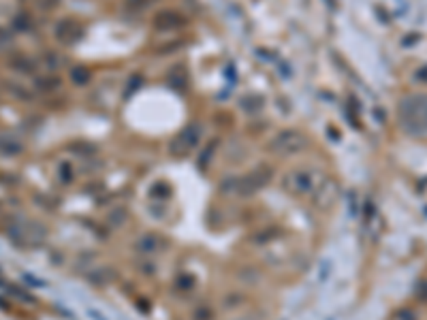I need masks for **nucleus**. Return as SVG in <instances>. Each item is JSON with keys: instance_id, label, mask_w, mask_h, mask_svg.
I'll return each mask as SVG.
<instances>
[{"instance_id": "1", "label": "nucleus", "mask_w": 427, "mask_h": 320, "mask_svg": "<svg viewBox=\"0 0 427 320\" xmlns=\"http://www.w3.org/2000/svg\"><path fill=\"white\" fill-rule=\"evenodd\" d=\"M400 129L417 139L427 137V94H408L398 105Z\"/></svg>"}, {"instance_id": "2", "label": "nucleus", "mask_w": 427, "mask_h": 320, "mask_svg": "<svg viewBox=\"0 0 427 320\" xmlns=\"http://www.w3.org/2000/svg\"><path fill=\"white\" fill-rule=\"evenodd\" d=\"M274 147L282 154H289V152H297L303 147V137L295 131H284L280 133L276 139H274Z\"/></svg>"}, {"instance_id": "3", "label": "nucleus", "mask_w": 427, "mask_h": 320, "mask_svg": "<svg viewBox=\"0 0 427 320\" xmlns=\"http://www.w3.org/2000/svg\"><path fill=\"white\" fill-rule=\"evenodd\" d=\"M80 36H82V28L77 26V22H73V20H62V22H58V26H56V38H58L60 43L71 45V43H75Z\"/></svg>"}, {"instance_id": "4", "label": "nucleus", "mask_w": 427, "mask_h": 320, "mask_svg": "<svg viewBox=\"0 0 427 320\" xmlns=\"http://www.w3.org/2000/svg\"><path fill=\"white\" fill-rule=\"evenodd\" d=\"M22 150V143L9 135H0V152L3 154H17Z\"/></svg>"}, {"instance_id": "5", "label": "nucleus", "mask_w": 427, "mask_h": 320, "mask_svg": "<svg viewBox=\"0 0 427 320\" xmlns=\"http://www.w3.org/2000/svg\"><path fill=\"white\" fill-rule=\"evenodd\" d=\"M73 82H75V84L88 82V71H86V68H75V71H73Z\"/></svg>"}, {"instance_id": "6", "label": "nucleus", "mask_w": 427, "mask_h": 320, "mask_svg": "<svg viewBox=\"0 0 427 320\" xmlns=\"http://www.w3.org/2000/svg\"><path fill=\"white\" fill-rule=\"evenodd\" d=\"M150 3H154V0H126V5H131V9H143Z\"/></svg>"}, {"instance_id": "7", "label": "nucleus", "mask_w": 427, "mask_h": 320, "mask_svg": "<svg viewBox=\"0 0 427 320\" xmlns=\"http://www.w3.org/2000/svg\"><path fill=\"white\" fill-rule=\"evenodd\" d=\"M419 297H421L423 301H427V282H423V286L419 289Z\"/></svg>"}]
</instances>
